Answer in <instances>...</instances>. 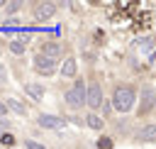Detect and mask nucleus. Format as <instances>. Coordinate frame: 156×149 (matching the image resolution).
<instances>
[{
  "mask_svg": "<svg viewBox=\"0 0 156 149\" xmlns=\"http://www.w3.org/2000/svg\"><path fill=\"white\" fill-rule=\"evenodd\" d=\"M154 105H156V90H154L151 83H144L141 85V100H139V117L146 115Z\"/></svg>",
  "mask_w": 156,
  "mask_h": 149,
  "instance_id": "3",
  "label": "nucleus"
},
{
  "mask_svg": "<svg viewBox=\"0 0 156 149\" xmlns=\"http://www.w3.org/2000/svg\"><path fill=\"white\" fill-rule=\"evenodd\" d=\"M39 54H44V56H51V59H58V54H61V46H58L56 42H41V49H39Z\"/></svg>",
  "mask_w": 156,
  "mask_h": 149,
  "instance_id": "10",
  "label": "nucleus"
},
{
  "mask_svg": "<svg viewBox=\"0 0 156 149\" xmlns=\"http://www.w3.org/2000/svg\"><path fill=\"white\" fill-rule=\"evenodd\" d=\"M37 125L39 127H44V129H56V127H61V117H56V115H39L37 117Z\"/></svg>",
  "mask_w": 156,
  "mask_h": 149,
  "instance_id": "8",
  "label": "nucleus"
},
{
  "mask_svg": "<svg viewBox=\"0 0 156 149\" xmlns=\"http://www.w3.org/2000/svg\"><path fill=\"white\" fill-rule=\"evenodd\" d=\"M63 103H66L71 110L83 107V103H88V85L78 78V81H76V85H73L71 90H66V93H63Z\"/></svg>",
  "mask_w": 156,
  "mask_h": 149,
  "instance_id": "2",
  "label": "nucleus"
},
{
  "mask_svg": "<svg viewBox=\"0 0 156 149\" xmlns=\"http://www.w3.org/2000/svg\"><path fill=\"white\" fill-rule=\"evenodd\" d=\"M5 112H7V105H5V103H0V117H5Z\"/></svg>",
  "mask_w": 156,
  "mask_h": 149,
  "instance_id": "21",
  "label": "nucleus"
},
{
  "mask_svg": "<svg viewBox=\"0 0 156 149\" xmlns=\"http://www.w3.org/2000/svg\"><path fill=\"white\" fill-rule=\"evenodd\" d=\"M24 147H27V149H46L44 144H39V142H34V139H27V142H24Z\"/></svg>",
  "mask_w": 156,
  "mask_h": 149,
  "instance_id": "16",
  "label": "nucleus"
},
{
  "mask_svg": "<svg viewBox=\"0 0 156 149\" xmlns=\"http://www.w3.org/2000/svg\"><path fill=\"white\" fill-rule=\"evenodd\" d=\"M32 12H34V20L44 22V20H49V17L56 15V5H54V2H37Z\"/></svg>",
  "mask_w": 156,
  "mask_h": 149,
  "instance_id": "6",
  "label": "nucleus"
},
{
  "mask_svg": "<svg viewBox=\"0 0 156 149\" xmlns=\"http://www.w3.org/2000/svg\"><path fill=\"white\" fill-rule=\"evenodd\" d=\"M56 61H58V59H51V56L37 54V56H34V68H37V73L49 76V73H54V71H56Z\"/></svg>",
  "mask_w": 156,
  "mask_h": 149,
  "instance_id": "4",
  "label": "nucleus"
},
{
  "mask_svg": "<svg viewBox=\"0 0 156 149\" xmlns=\"http://www.w3.org/2000/svg\"><path fill=\"white\" fill-rule=\"evenodd\" d=\"M2 83H7V68L0 64V85H2Z\"/></svg>",
  "mask_w": 156,
  "mask_h": 149,
  "instance_id": "19",
  "label": "nucleus"
},
{
  "mask_svg": "<svg viewBox=\"0 0 156 149\" xmlns=\"http://www.w3.org/2000/svg\"><path fill=\"white\" fill-rule=\"evenodd\" d=\"M0 144H5V147H12V144H15V137H12L10 132H5V134H0Z\"/></svg>",
  "mask_w": 156,
  "mask_h": 149,
  "instance_id": "15",
  "label": "nucleus"
},
{
  "mask_svg": "<svg viewBox=\"0 0 156 149\" xmlns=\"http://www.w3.org/2000/svg\"><path fill=\"white\" fill-rule=\"evenodd\" d=\"M102 103H105V98H102V88H100L98 83H90V85H88V103H85V105H88L90 110H98Z\"/></svg>",
  "mask_w": 156,
  "mask_h": 149,
  "instance_id": "5",
  "label": "nucleus"
},
{
  "mask_svg": "<svg viewBox=\"0 0 156 149\" xmlns=\"http://www.w3.org/2000/svg\"><path fill=\"white\" fill-rule=\"evenodd\" d=\"M5 105H7L10 110H15V112H20V115H24V112H27V107H24V105H22V103H20L17 98H7V100H5Z\"/></svg>",
  "mask_w": 156,
  "mask_h": 149,
  "instance_id": "14",
  "label": "nucleus"
},
{
  "mask_svg": "<svg viewBox=\"0 0 156 149\" xmlns=\"http://www.w3.org/2000/svg\"><path fill=\"white\" fill-rule=\"evenodd\" d=\"M85 122H88L90 129H102V125H105V120H102L100 115H95V112H90V115L85 117Z\"/></svg>",
  "mask_w": 156,
  "mask_h": 149,
  "instance_id": "13",
  "label": "nucleus"
},
{
  "mask_svg": "<svg viewBox=\"0 0 156 149\" xmlns=\"http://www.w3.org/2000/svg\"><path fill=\"white\" fill-rule=\"evenodd\" d=\"M10 51L12 54H24V49H27V39L24 37H15V39H10Z\"/></svg>",
  "mask_w": 156,
  "mask_h": 149,
  "instance_id": "11",
  "label": "nucleus"
},
{
  "mask_svg": "<svg viewBox=\"0 0 156 149\" xmlns=\"http://www.w3.org/2000/svg\"><path fill=\"white\" fill-rule=\"evenodd\" d=\"M136 103V93L132 85H117L115 93H112V107L117 112H129Z\"/></svg>",
  "mask_w": 156,
  "mask_h": 149,
  "instance_id": "1",
  "label": "nucleus"
},
{
  "mask_svg": "<svg viewBox=\"0 0 156 149\" xmlns=\"http://www.w3.org/2000/svg\"><path fill=\"white\" fill-rule=\"evenodd\" d=\"M76 73H78V61L73 56H66L63 64H61V76L63 78H76Z\"/></svg>",
  "mask_w": 156,
  "mask_h": 149,
  "instance_id": "7",
  "label": "nucleus"
},
{
  "mask_svg": "<svg viewBox=\"0 0 156 149\" xmlns=\"http://www.w3.org/2000/svg\"><path fill=\"white\" fill-rule=\"evenodd\" d=\"M136 142H156V125H144L136 132Z\"/></svg>",
  "mask_w": 156,
  "mask_h": 149,
  "instance_id": "9",
  "label": "nucleus"
},
{
  "mask_svg": "<svg viewBox=\"0 0 156 149\" xmlns=\"http://www.w3.org/2000/svg\"><path fill=\"white\" fill-rule=\"evenodd\" d=\"M98 147H100V149H110V147H112V142H110L107 137H102V139H98Z\"/></svg>",
  "mask_w": 156,
  "mask_h": 149,
  "instance_id": "18",
  "label": "nucleus"
},
{
  "mask_svg": "<svg viewBox=\"0 0 156 149\" xmlns=\"http://www.w3.org/2000/svg\"><path fill=\"white\" fill-rule=\"evenodd\" d=\"M20 7H22V2H10V5L5 7V12H10V15H12V12H17Z\"/></svg>",
  "mask_w": 156,
  "mask_h": 149,
  "instance_id": "17",
  "label": "nucleus"
},
{
  "mask_svg": "<svg viewBox=\"0 0 156 149\" xmlns=\"http://www.w3.org/2000/svg\"><path fill=\"white\" fill-rule=\"evenodd\" d=\"M24 90L32 95V100H41V98H44V88H41L39 83H27Z\"/></svg>",
  "mask_w": 156,
  "mask_h": 149,
  "instance_id": "12",
  "label": "nucleus"
},
{
  "mask_svg": "<svg viewBox=\"0 0 156 149\" xmlns=\"http://www.w3.org/2000/svg\"><path fill=\"white\" fill-rule=\"evenodd\" d=\"M7 127H10V122L0 117V134H5V132H7Z\"/></svg>",
  "mask_w": 156,
  "mask_h": 149,
  "instance_id": "20",
  "label": "nucleus"
}]
</instances>
